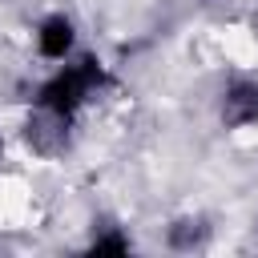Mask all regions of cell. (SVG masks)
Here are the masks:
<instances>
[{"label":"cell","instance_id":"cell-1","mask_svg":"<svg viewBox=\"0 0 258 258\" xmlns=\"http://www.w3.org/2000/svg\"><path fill=\"white\" fill-rule=\"evenodd\" d=\"M28 44H32V56L44 69H56V64H64V60H73L81 52V24H77L73 12L52 8L32 24V40Z\"/></svg>","mask_w":258,"mask_h":258},{"label":"cell","instance_id":"cell-2","mask_svg":"<svg viewBox=\"0 0 258 258\" xmlns=\"http://www.w3.org/2000/svg\"><path fill=\"white\" fill-rule=\"evenodd\" d=\"M222 125L234 133H258V77H234L218 101Z\"/></svg>","mask_w":258,"mask_h":258},{"label":"cell","instance_id":"cell-3","mask_svg":"<svg viewBox=\"0 0 258 258\" xmlns=\"http://www.w3.org/2000/svg\"><path fill=\"white\" fill-rule=\"evenodd\" d=\"M89 246H93V250H129L133 238H129V234H93Z\"/></svg>","mask_w":258,"mask_h":258},{"label":"cell","instance_id":"cell-4","mask_svg":"<svg viewBox=\"0 0 258 258\" xmlns=\"http://www.w3.org/2000/svg\"><path fill=\"white\" fill-rule=\"evenodd\" d=\"M254 24H258V8H254Z\"/></svg>","mask_w":258,"mask_h":258}]
</instances>
